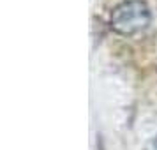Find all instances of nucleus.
I'll use <instances>...</instances> for the list:
<instances>
[{
  "mask_svg": "<svg viewBox=\"0 0 157 150\" xmlns=\"http://www.w3.org/2000/svg\"><path fill=\"white\" fill-rule=\"evenodd\" d=\"M152 21V13L145 0H124L111 11L109 27L124 37H132L147 29Z\"/></svg>",
  "mask_w": 157,
  "mask_h": 150,
  "instance_id": "nucleus-1",
  "label": "nucleus"
}]
</instances>
